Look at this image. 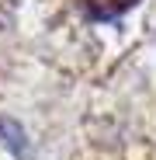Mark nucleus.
Segmentation results:
<instances>
[{"label": "nucleus", "instance_id": "f257e3e1", "mask_svg": "<svg viewBox=\"0 0 156 160\" xmlns=\"http://www.w3.org/2000/svg\"><path fill=\"white\" fill-rule=\"evenodd\" d=\"M90 21H118L121 14H128L139 0H73Z\"/></svg>", "mask_w": 156, "mask_h": 160}]
</instances>
